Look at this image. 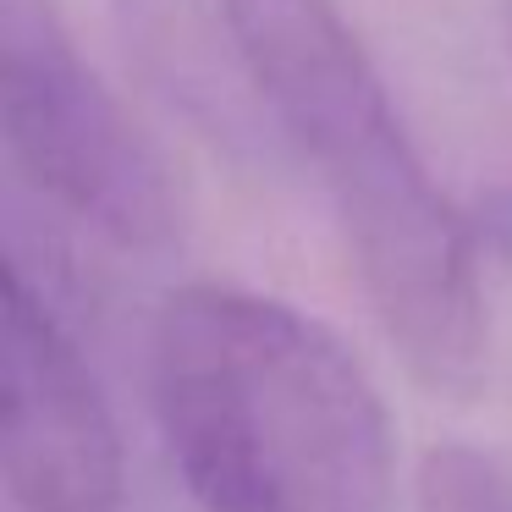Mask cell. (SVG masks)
<instances>
[{
    "mask_svg": "<svg viewBox=\"0 0 512 512\" xmlns=\"http://www.w3.org/2000/svg\"><path fill=\"white\" fill-rule=\"evenodd\" d=\"M507 50H512V12H507Z\"/></svg>",
    "mask_w": 512,
    "mask_h": 512,
    "instance_id": "ba28073f",
    "label": "cell"
},
{
    "mask_svg": "<svg viewBox=\"0 0 512 512\" xmlns=\"http://www.w3.org/2000/svg\"><path fill=\"white\" fill-rule=\"evenodd\" d=\"M287 155L314 171L369 314L430 391L485 375V298L468 221L419 160L386 78L336 0H221Z\"/></svg>",
    "mask_w": 512,
    "mask_h": 512,
    "instance_id": "6da1fadb",
    "label": "cell"
},
{
    "mask_svg": "<svg viewBox=\"0 0 512 512\" xmlns=\"http://www.w3.org/2000/svg\"><path fill=\"white\" fill-rule=\"evenodd\" d=\"M413 512H512V457L485 446H435L419 463Z\"/></svg>",
    "mask_w": 512,
    "mask_h": 512,
    "instance_id": "8992f818",
    "label": "cell"
},
{
    "mask_svg": "<svg viewBox=\"0 0 512 512\" xmlns=\"http://www.w3.org/2000/svg\"><path fill=\"white\" fill-rule=\"evenodd\" d=\"M6 490L23 512H122L127 463L111 402L23 265L6 270Z\"/></svg>",
    "mask_w": 512,
    "mask_h": 512,
    "instance_id": "277c9868",
    "label": "cell"
},
{
    "mask_svg": "<svg viewBox=\"0 0 512 512\" xmlns=\"http://www.w3.org/2000/svg\"><path fill=\"white\" fill-rule=\"evenodd\" d=\"M127 67L193 138L243 166H276L287 155L276 116L259 94L226 6L210 0H111Z\"/></svg>",
    "mask_w": 512,
    "mask_h": 512,
    "instance_id": "5b68a950",
    "label": "cell"
},
{
    "mask_svg": "<svg viewBox=\"0 0 512 512\" xmlns=\"http://www.w3.org/2000/svg\"><path fill=\"white\" fill-rule=\"evenodd\" d=\"M0 133L56 210L116 248H166L182 204L166 160L78 56L56 0H0Z\"/></svg>",
    "mask_w": 512,
    "mask_h": 512,
    "instance_id": "3957f363",
    "label": "cell"
},
{
    "mask_svg": "<svg viewBox=\"0 0 512 512\" xmlns=\"http://www.w3.org/2000/svg\"><path fill=\"white\" fill-rule=\"evenodd\" d=\"M149 391L204 512H402L375 380L292 303L226 281L177 287L149 331Z\"/></svg>",
    "mask_w": 512,
    "mask_h": 512,
    "instance_id": "7a4b0ae2",
    "label": "cell"
},
{
    "mask_svg": "<svg viewBox=\"0 0 512 512\" xmlns=\"http://www.w3.org/2000/svg\"><path fill=\"white\" fill-rule=\"evenodd\" d=\"M479 221H485L490 248H496V254L507 259V270H512V188H496V193H490L485 210H479Z\"/></svg>",
    "mask_w": 512,
    "mask_h": 512,
    "instance_id": "52a82bcc",
    "label": "cell"
}]
</instances>
